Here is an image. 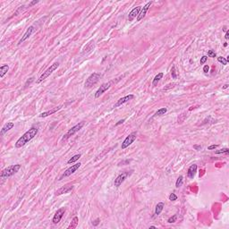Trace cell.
<instances>
[{
    "instance_id": "6da1fadb",
    "label": "cell",
    "mask_w": 229,
    "mask_h": 229,
    "mask_svg": "<svg viewBox=\"0 0 229 229\" xmlns=\"http://www.w3.org/2000/svg\"><path fill=\"white\" fill-rule=\"evenodd\" d=\"M38 128L37 127H31L29 129V131H27L23 135L21 136L19 139L17 140V142H15V148L19 149L23 147L24 145L28 143L29 142H31V140L38 134Z\"/></svg>"
},
{
    "instance_id": "7a4b0ae2",
    "label": "cell",
    "mask_w": 229,
    "mask_h": 229,
    "mask_svg": "<svg viewBox=\"0 0 229 229\" xmlns=\"http://www.w3.org/2000/svg\"><path fill=\"white\" fill-rule=\"evenodd\" d=\"M20 169H21V165H19V164L9 165L8 167L4 168L3 171L1 172L0 176H1L2 179L9 178V177H11V176H13V174H16Z\"/></svg>"
},
{
    "instance_id": "3957f363",
    "label": "cell",
    "mask_w": 229,
    "mask_h": 229,
    "mask_svg": "<svg viewBox=\"0 0 229 229\" xmlns=\"http://www.w3.org/2000/svg\"><path fill=\"white\" fill-rule=\"evenodd\" d=\"M100 77H101V74H99V72H93V74H91L88 77V79L85 81V87L87 88V89L91 88L92 86L95 85L99 81Z\"/></svg>"
},
{
    "instance_id": "277c9868",
    "label": "cell",
    "mask_w": 229,
    "mask_h": 229,
    "mask_svg": "<svg viewBox=\"0 0 229 229\" xmlns=\"http://www.w3.org/2000/svg\"><path fill=\"white\" fill-rule=\"evenodd\" d=\"M58 66H59V63H55V64L51 65L50 66H49L48 68H47V69L46 70V71H45V72L41 74V75H40V78H38V80L37 82H38V83H40V82H41L42 81L46 80V79L47 78V77L50 76V74H52V72H55L56 70L57 69Z\"/></svg>"
},
{
    "instance_id": "5b68a950",
    "label": "cell",
    "mask_w": 229,
    "mask_h": 229,
    "mask_svg": "<svg viewBox=\"0 0 229 229\" xmlns=\"http://www.w3.org/2000/svg\"><path fill=\"white\" fill-rule=\"evenodd\" d=\"M83 125H84V122H81V123L77 124L76 125L72 126V127L71 129H69L67 133L64 135V137L62 138V140H68L70 137H71V136L74 135L77 133V131H80L81 129L82 128Z\"/></svg>"
},
{
    "instance_id": "8992f818",
    "label": "cell",
    "mask_w": 229,
    "mask_h": 229,
    "mask_svg": "<svg viewBox=\"0 0 229 229\" xmlns=\"http://www.w3.org/2000/svg\"><path fill=\"white\" fill-rule=\"evenodd\" d=\"M137 134H138L137 131H133V133H131L130 134L124 139L123 143H122V145H121V149H124L128 148L131 144H133V142H134V140H136V138H137Z\"/></svg>"
},
{
    "instance_id": "52a82bcc",
    "label": "cell",
    "mask_w": 229,
    "mask_h": 229,
    "mask_svg": "<svg viewBox=\"0 0 229 229\" xmlns=\"http://www.w3.org/2000/svg\"><path fill=\"white\" fill-rule=\"evenodd\" d=\"M81 163L79 162V163H76L75 165H72V167H70L69 168H67L66 170H65V171L64 172V173L62 174V176H60L59 177V179H58V180L59 181H61V180H63V179H64L65 177H67V176H71V174H72L74 173H75V172L77 171V170H78L79 168H80V167H81Z\"/></svg>"
},
{
    "instance_id": "ba28073f",
    "label": "cell",
    "mask_w": 229,
    "mask_h": 229,
    "mask_svg": "<svg viewBox=\"0 0 229 229\" xmlns=\"http://www.w3.org/2000/svg\"><path fill=\"white\" fill-rule=\"evenodd\" d=\"M111 85H112V82H111V81H108V82L103 83V84H102L100 87H99V89L97 90V91L95 92V98H96V99L99 98V97H100L101 95L104 93V92H106V90L109 89V88L111 87Z\"/></svg>"
},
{
    "instance_id": "9c48e42d",
    "label": "cell",
    "mask_w": 229,
    "mask_h": 229,
    "mask_svg": "<svg viewBox=\"0 0 229 229\" xmlns=\"http://www.w3.org/2000/svg\"><path fill=\"white\" fill-rule=\"evenodd\" d=\"M151 4H152V1H149L145 4L143 7H142V10H140L139 15H138V17H137V22H140V20H142L145 16H146L147 12H148V10L149 9V7H150Z\"/></svg>"
},
{
    "instance_id": "30bf717a",
    "label": "cell",
    "mask_w": 229,
    "mask_h": 229,
    "mask_svg": "<svg viewBox=\"0 0 229 229\" xmlns=\"http://www.w3.org/2000/svg\"><path fill=\"white\" fill-rule=\"evenodd\" d=\"M128 176H129V172H124V173L120 174L119 176L115 179L114 185L115 187H119L120 185L124 182V180H125Z\"/></svg>"
},
{
    "instance_id": "8fae6325",
    "label": "cell",
    "mask_w": 229,
    "mask_h": 229,
    "mask_svg": "<svg viewBox=\"0 0 229 229\" xmlns=\"http://www.w3.org/2000/svg\"><path fill=\"white\" fill-rule=\"evenodd\" d=\"M65 208H60L59 209H57V211H56L55 213V215H54V217H53V220H52V222H53L55 225L59 223L61 218H62L63 216L65 215Z\"/></svg>"
},
{
    "instance_id": "7c38bea8",
    "label": "cell",
    "mask_w": 229,
    "mask_h": 229,
    "mask_svg": "<svg viewBox=\"0 0 229 229\" xmlns=\"http://www.w3.org/2000/svg\"><path fill=\"white\" fill-rule=\"evenodd\" d=\"M134 99V95H133V94H129V95H127V96H124V97H123V98L119 99L118 100H117L116 103L114 105V108H118V106H122L123 104L126 103V102H128L129 100H131V99Z\"/></svg>"
},
{
    "instance_id": "4fadbf2b",
    "label": "cell",
    "mask_w": 229,
    "mask_h": 229,
    "mask_svg": "<svg viewBox=\"0 0 229 229\" xmlns=\"http://www.w3.org/2000/svg\"><path fill=\"white\" fill-rule=\"evenodd\" d=\"M140 10H142V6H137V7L133 8L128 14V21L129 22H133L134 18L138 17V15H139Z\"/></svg>"
},
{
    "instance_id": "5bb4252c",
    "label": "cell",
    "mask_w": 229,
    "mask_h": 229,
    "mask_svg": "<svg viewBox=\"0 0 229 229\" xmlns=\"http://www.w3.org/2000/svg\"><path fill=\"white\" fill-rule=\"evenodd\" d=\"M34 30H35V29H34V26H30V27H29V28L27 29L26 32L23 34V36L22 37V38L19 40V42H18V45H21L22 42H24L26 40H28V38L31 37V34L33 33Z\"/></svg>"
},
{
    "instance_id": "9a60e30c",
    "label": "cell",
    "mask_w": 229,
    "mask_h": 229,
    "mask_svg": "<svg viewBox=\"0 0 229 229\" xmlns=\"http://www.w3.org/2000/svg\"><path fill=\"white\" fill-rule=\"evenodd\" d=\"M72 189H74V186L72 185H66V186H63L62 188L58 189L57 191L56 192V196H59V195H62L64 193H68V192H72Z\"/></svg>"
},
{
    "instance_id": "2e32d148",
    "label": "cell",
    "mask_w": 229,
    "mask_h": 229,
    "mask_svg": "<svg viewBox=\"0 0 229 229\" xmlns=\"http://www.w3.org/2000/svg\"><path fill=\"white\" fill-rule=\"evenodd\" d=\"M13 126H14V124H13V122H8V123H6L3 127H2L1 131H0V134L3 136L4 133H6L8 131H10L11 129H13Z\"/></svg>"
},
{
    "instance_id": "e0dca14e",
    "label": "cell",
    "mask_w": 229,
    "mask_h": 229,
    "mask_svg": "<svg viewBox=\"0 0 229 229\" xmlns=\"http://www.w3.org/2000/svg\"><path fill=\"white\" fill-rule=\"evenodd\" d=\"M196 172H197V165L196 164L192 165L191 167H189V169H188V172H187L188 177H189L190 179H193L194 176H195Z\"/></svg>"
},
{
    "instance_id": "ac0fdd59",
    "label": "cell",
    "mask_w": 229,
    "mask_h": 229,
    "mask_svg": "<svg viewBox=\"0 0 229 229\" xmlns=\"http://www.w3.org/2000/svg\"><path fill=\"white\" fill-rule=\"evenodd\" d=\"M61 108H62V106H57V108H53V109H51V110H49V111H46V112H43L40 115H38V117H40V118H43V117H47V116H48V115H50L52 114H55L56 112H57L58 110L61 109Z\"/></svg>"
},
{
    "instance_id": "d6986e66",
    "label": "cell",
    "mask_w": 229,
    "mask_h": 229,
    "mask_svg": "<svg viewBox=\"0 0 229 229\" xmlns=\"http://www.w3.org/2000/svg\"><path fill=\"white\" fill-rule=\"evenodd\" d=\"M164 208H165L164 202H158L157 205H156V208H155V215L156 216H158V215L162 212V210Z\"/></svg>"
},
{
    "instance_id": "ffe728a7",
    "label": "cell",
    "mask_w": 229,
    "mask_h": 229,
    "mask_svg": "<svg viewBox=\"0 0 229 229\" xmlns=\"http://www.w3.org/2000/svg\"><path fill=\"white\" fill-rule=\"evenodd\" d=\"M9 70V66L8 65H2L1 67H0V78H3V77L4 76V74H7Z\"/></svg>"
},
{
    "instance_id": "44dd1931",
    "label": "cell",
    "mask_w": 229,
    "mask_h": 229,
    "mask_svg": "<svg viewBox=\"0 0 229 229\" xmlns=\"http://www.w3.org/2000/svg\"><path fill=\"white\" fill-rule=\"evenodd\" d=\"M163 76H164V74H163V72H159V74H158L157 75H156L155 77H154L153 81H152V85H153V86H156V85H157L158 83L159 82V81L163 78Z\"/></svg>"
},
{
    "instance_id": "7402d4cb",
    "label": "cell",
    "mask_w": 229,
    "mask_h": 229,
    "mask_svg": "<svg viewBox=\"0 0 229 229\" xmlns=\"http://www.w3.org/2000/svg\"><path fill=\"white\" fill-rule=\"evenodd\" d=\"M78 223H79V218H78V217H74V218L72 219V221H71V224H70L69 225V226H68V229H74V228H76L77 227V225H78Z\"/></svg>"
},
{
    "instance_id": "603a6c76",
    "label": "cell",
    "mask_w": 229,
    "mask_h": 229,
    "mask_svg": "<svg viewBox=\"0 0 229 229\" xmlns=\"http://www.w3.org/2000/svg\"><path fill=\"white\" fill-rule=\"evenodd\" d=\"M167 112V108H159L157 112L155 113L154 115V117H157V116H161V115H165V113Z\"/></svg>"
},
{
    "instance_id": "cb8c5ba5",
    "label": "cell",
    "mask_w": 229,
    "mask_h": 229,
    "mask_svg": "<svg viewBox=\"0 0 229 229\" xmlns=\"http://www.w3.org/2000/svg\"><path fill=\"white\" fill-rule=\"evenodd\" d=\"M81 157V154H76V155H74V157H72L71 158H70V159L67 161V163H68V164H72V163H74L75 161H77V160H78Z\"/></svg>"
},
{
    "instance_id": "d4e9b609",
    "label": "cell",
    "mask_w": 229,
    "mask_h": 229,
    "mask_svg": "<svg viewBox=\"0 0 229 229\" xmlns=\"http://www.w3.org/2000/svg\"><path fill=\"white\" fill-rule=\"evenodd\" d=\"M183 176H180L179 177L177 178L176 180V188H179L183 185Z\"/></svg>"
},
{
    "instance_id": "484cf974",
    "label": "cell",
    "mask_w": 229,
    "mask_h": 229,
    "mask_svg": "<svg viewBox=\"0 0 229 229\" xmlns=\"http://www.w3.org/2000/svg\"><path fill=\"white\" fill-rule=\"evenodd\" d=\"M171 75L173 79H177V74H176V66L173 65L171 69Z\"/></svg>"
},
{
    "instance_id": "4316f807",
    "label": "cell",
    "mask_w": 229,
    "mask_h": 229,
    "mask_svg": "<svg viewBox=\"0 0 229 229\" xmlns=\"http://www.w3.org/2000/svg\"><path fill=\"white\" fill-rule=\"evenodd\" d=\"M216 154H222V153H226V155H228V153H229V149H227V148H224V149H220V150H217L216 152H215Z\"/></svg>"
},
{
    "instance_id": "83f0119b",
    "label": "cell",
    "mask_w": 229,
    "mask_h": 229,
    "mask_svg": "<svg viewBox=\"0 0 229 229\" xmlns=\"http://www.w3.org/2000/svg\"><path fill=\"white\" fill-rule=\"evenodd\" d=\"M217 61H218L219 63H221L222 65H226V64H227V62H226V58L225 57H222V56H218V57H217Z\"/></svg>"
},
{
    "instance_id": "f1b7e54d",
    "label": "cell",
    "mask_w": 229,
    "mask_h": 229,
    "mask_svg": "<svg viewBox=\"0 0 229 229\" xmlns=\"http://www.w3.org/2000/svg\"><path fill=\"white\" fill-rule=\"evenodd\" d=\"M176 218H177V216H176V215H174L173 217H169V218H168V220H167V222H168L169 224L174 223V222H176Z\"/></svg>"
},
{
    "instance_id": "f546056e",
    "label": "cell",
    "mask_w": 229,
    "mask_h": 229,
    "mask_svg": "<svg viewBox=\"0 0 229 229\" xmlns=\"http://www.w3.org/2000/svg\"><path fill=\"white\" fill-rule=\"evenodd\" d=\"M168 199H169V201H176V199H177V196H176L174 193H171V194H170V195H169Z\"/></svg>"
},
{
    "instance_id": "4dcf8cb0",
    "label": "cell",
    "mask_w": 229,
    "mask_h": 229,
    "mask_svg": "<svg viewBox=\"0 0 229 229\" xmlns=\"http://www.w3.org/2000/svg\"><path fill=\"white\" fill-rule=\"evenodd\" d=\"M174 83H169V84H167V86H165V87H164L163 88V90H169V89H171V88H174Z\"/></svg>"
},
{
    "instance_id": "1f68e13d",
    "label": "cell",
    "mask_w": 229,
    "mask_h": 229,
    "mask_svg": "<svg viewBox=\"0 0 229 229\" xmlns=\"http://www.w3.org/2000/svg\"><path fill=\"white\" fill-rule=\"evenodd\" d=\"M208 56H209V57H216V56H217L216 53H215V52L213 51V50H208Z\"/></svg>"
},
{
    "instance_id": "d6a6232c",
    "label": "cell",
    "mask_w": 229,
    "mask_h": 229,
    "mask_svg": "<svg viewBox=\"0 0 229 229\" xmlns=\"http://www.w3.org/2000/svg\"><path fill=\"white\" fill-rule=\"evenodd\" d=\"M208 60V56H203L201 58V65H203L206 63V61Z\"/></svg>"
},
{
    "instance_id": "836d02e7",
    "label": "cell",
    "mask_w": 229,
    "mask_h": 229,
    "mask_svg": "<svg viewBox=\"0 0 229 229\" xmlns=\"http://www.w3.org/2000/svg\"><path fill=\"white\" fill-rule=\"evenodd\" d=\"M38 0H34V1H31L30 4H29V7H31V6H33L34 4H38Z\"/></svg>"
},
{
    "instance_id": "e575fe53",
    "label": "cell",
    "mask_w": 229,
    "mask_h": 229,
    "mask_svg": "<svg viewBox=\"0 0 229 229\" xmlns=\"http://www.w3.org/2000/svg\"><path fill=\"white\" fill-rule=\"evenodd\" d=\"M217 147H218V145H210V146L208 148V149H209V150H212V149H215L216 148H217Z\"/></svg>"
},
{
    "instance_id": "d590c367",
    "label": "cell",
    "mask_w": 229,
    "mask_h": 229,
    "mask_svg": "<svg viewBox=\"0 0 229 229\" xmlns=\"http://www.w3.org/2000/svg\"><path fill=\"white\" fill-rule=\"evenodd\" d=\"M33 81H34V78H33V77H32V78H30V80H28V81H26V83H25V86H28V84L30 85L31 83Z\"/></svg>"
},
{
    "instance_id": "8d00e7d4",
    "label": "cell",
    "mask_w": 229,
    "mask_h": 229,
    "mask_svg": "<svg viewBox=\"0 0 229 229\" xmlns=\"http://www.w3.org/2000/svg\"><path fill=\"white\" fill-rule=\"evenodd\" d=\"M208 71H209V66H208V65H205V66L203 67V72H208Z\"/></svg>"
},
{
    "instance_id": "74e56055",
    "label": "cell",
    "mask_w": 229,
    "mask_h": 229,
    "mask_svg": "<svg viewBox=\"0 0 229 229\" xmlns=\"http://www.w3.org/2000/svg\"><path fill=\"white\" fill-rule=\"evenodd\" d=\"M99 221H100V220H99V218H97L94 222H92V224H93V226H97L99 224Z\"/></svg>"
},
{
    "instance_id": "f35d334b",
    "label": "cell",
    "mask_w": 229,
    "mask_h": 229,
    "mask_svg": "<svg viewBox=\"0 0 229 229\" xmlns=\"http://www.w3.org/2000/svg\"><path fill=\"white\" fill-rule=\"evenodd\" d=\"M193 148L196 149V150H201V145H194Z\"/></svg>"
},
{
    "instance_id": "ab89813d",
    "label": "cell",
    "mask_w": 229,
    "mask_h": 229,
    "mask_svg": "<svg viewBox=\"0 0 229 229\" xmlns=\"http://www.w3.org/2000/svg\"><path fill=\"white\" fill-rule=\"evenodd\" d=\"M124 121H125V119H122V120H120V121H118V122H117L116 124H115V125H116V126H117V125H119V124H123Z\"/></svg>"
},
{
    "instance_id": "60d3db41",
    "label": "cell",
    "mask_w": 229,
    "mask_h": 229,
    "mask_svg": "<svg viewBox=\"0 0 229 229\" xmlns=\"http://www.w3.org/2000/svg\"><path fill=\"white\" fill-rule=\"evenodd\" d=\"M225 38H226V40H228V38H229V31H226Z\"/></svg>"
},
{
    "instance_id": "b9f144b4",
    "label": "cell",
    "mask_w": 229,
    "mask_h": 229,
    "mask_svg": "<svg viewBox=\"0 0 229 229\" xmlns=\"http://www.w3.org/2000/svg\"><path fill=\"white\" fill-rule=\"evenodd\" d=\"M227 87H228V84H226V85L223 87V89H226V88H227Z\"/></svg>"
},
{
    "instance_id": "7bdbcfd3",
    "label": "cell",
    "mask_w": 229,
    "mask_h": 229,
    "mask_svg": "<svg viewBox=\"0 0 229 229\" xmlns=\"http://www.w3.org/2000/svg\"><path fill=\"white\" fill-rule=\"evenodd\" d=\"M149 228H156V226H149Z\"/></svg>"
}]
</instances>
